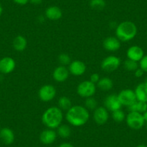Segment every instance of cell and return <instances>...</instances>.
<instances>
[{"instance_id":"e575fe53","label":"cell","mask_w":147,"mask_h":147,"mask_svg":"<svg viewBox=\"0 0 147 147\" xmlns=\"http://www.w3.org/2000/svg\"><path fill=\"white\" fill-rule=\"evenodd\" d=\"M42 1H43V0H30V2L31 4H32V5H38L41 4Z\"/></svg>"},{"instance_id":"7402d4cb","label":"cell","mask_w":147,"mask_h":147,"mask_svg":"<svg viewBox=\"0 0 147 147\" xmlns=\"http://www.w3.org/2000/svg\"><path fill=\"white\" fill-rule=\"evenodd\" d=\"M129 112H137L143 114L147 110V102L136 100L134 104L128 107Z\"/></svg>"},{"instance_id":"6da1fadb","label":"cell","mask_w":147,"mask_h":147,"mask_svg":"<svg viewBox=\"0 0 147 147\" xmlns=\"http://www.w3.org/2000/svg\"><path fill=\"white\" fill-rule=\"evenodd\" d=\"M90 118V113L85 107L82 105L71 106L66 111V119L70 125L80 127L85 125Z\"/></svg>"},{"instance_id":"603a6c76","label":"cell","mask_w":147,"mask_h":147,"mask_svg":"<svg viewBox=\"0 0 147 147\" xmlns=\"http://www.w3.org/2000/svg\"><path fill=\"white\" fill-rule=\"evenodd\" d=\"M57 135L62 138H69L71 134V130L69 125L66 124H61L57 128Z\"/></svg>"},{"instance_id":"60d3db41","label":"cell","mask_w":147,"mask_h":147,"mask_svg":"<svg viewBox=\"0 0 147 147\" xmlns=\"http://www.w3.org/2000/svg\"><path fill=\"white\" fill-rule=\"evenodd\" d=\"M146 37H147V35H146Z\"/></svg>"},{"instance_id":"5b68a950","label":"cell","mask_w":147,"mask_h":147,"mask_svg":"<svg viewBox=\"0 0 147 147\" xmlns=\"http://www.w3.org/2000/svg\"><path fill=\"white\" fill-rule=\"evenodd\" d=\"M97 86L95 84L92 82L90 80L82 82L79 84L77 88V92L79 95L83 98L92 97L96 92Z\"/></svg>"},{"instance_id":"4dcf8cb0","label":"cell","mask_w":147,"mask_h":147,"mask_svg":"<svg viewBox=\"0 0 147 147\" xmlns=\"http://www.w3.org/2000/svg\"><path fill=\"white\" fill-rule=\"evenodd\" d=\"M100 79V76H99L98 74L97 73L92 74L90 76V81H91L92 82L94 83V84H96V83L98 82Z\"/></svg>"},{"instance_id":"d590c367","label":"cell","mask_w":147,"mask_h":147,"mask_svg":"<svg viewBox=\"0 0 147 147\" xmlns=\"http://www.w3.org/2000/svg\"><path fill=\"white\" fill-rule=\"evenodd\" d=\"M142 115H143V117H144V121H145V123H147V110L146 111H145V112H144Z\"/></svg>"},{"instance_id":"ac0fdd59","label":"cell","mask_w":147,"mask_h":147,"mask_svg":"<svg viewBox=\"0 0 147 147\" xmlns=\"http://www.w3.org/2000/svg\"><path fill=\"white\" fill-rule=\"evenodd\" d=\"M46 17L50 20H59L62 18L63 12L62 10L56 6H51L46 9L45 12Z\"/></svg>"},{"instance_id":"8992f818","label":"cell","mask_w":147,"mask_h":147,"mask_svg":"<svg viewBox=\"0 0 147 147\" xmlns=\"http://www.w3.org/2000/svg\"><path fill=\"white\" fill-rule=\"evenodd\" d=\"M118 97L123 106L129 107L137 100L134 90L131 89H124L118 94Z\"/></svg>"},{"instance_id":"4fadbf2b","label":"cell","mask_w":147,"mask_h":147,"mask_svg":"<svg viewBox=\"0 0 147 147\" xmlns=\"http://www.w3.org/2000/svg\"><path fill=\"white\" fill-rule=\"evenodd\" d=\"M126 56L128 59L139 62L144 56V51L142 48L138 46H132L128 48L126 52Z\"/></svg>"},{"instance_id":"5bb4252c","label":"cell","mask_w":147,"mask_h":147,"mask_svg":"<svg viewBox=\"0 0 147 147\" xmlns=\"http://www.w3.org/2000/svg\"><path fill=\"white\" fill-rule=\"evenodd\" d=\"M16 66L15 61L11 57H5L0 60V72L5 74L11 73Z\"/></svg>"},{"instance_id":"44dd1931","label":"cell","mask_w":147,"mask_h":147,"mask_svg":"<svg viewBox=\"0 0 147 147\" xmlns=\"http://www.w3.org/2000/svg\"><path fill=\"white\" fill-rule=\"evenodd\" d=\"M97 87L102 91H109L113 87V82L109 77H102L97 83Z\"/></svg>"},{"instance_id":"f35d334b","label":"cell","mask_w":147,"mask_h":147,"mask_svg":"<svg viewBox=\"0 0 147 147\" xmlns=\"http://www.w3.org/2000/svg\"><path fill=\"white\" fill-rule=\"evenodd\" d=\"M144 82L146 84H147V76H146V77H145V80H144Z\"/></svg>"},{"instance_id":"1f68e13d","label":"cell","mask_w":147,"mask_h":147,"mask_svg":"<svg viewBox=\"0 0 147 147\" xmlns=\"http://www.w3.org/2000/svg\"><path fill=\"white\" fill-rule=\"evenodd\" d=\"M144 73H145V72H144V71L141 69V68L138 67V69H137L136 70L134 71V75H135V77H137V78H140V77H143V75L144 74Z\"/></svg>"},{"instance_id":"f546056e","label":"cell","mask_w":147,"mask_h":147,"mask_svg":"<svg viewBox=\"0 0 147 147\" xmlns=\"http://www.w3.org/2000/svg\"><path fill=\"white\" fill-rule=\"evenodd\" d=\"M139 67L144 71L145 73H147V55H144V57L142 58L139 61Z\"/></svg>"},{"instance_id":"ffe728a7","label":"cell","mask_w":147,"mask_h":147,"mask_svg":"<svg viewBox=\"0 0 147 147\" xmlns=\"http://www.w3.org/2000/svg\"><path fill=\"white\" fill-rule=\"evenodd\" d=\"M14 49L18 52H22L25 50L28 46V41L26 38L22 35H18L15 37L12 43Z\"/></svg>"},{"instance_id":"52a82bcc","label":"cell","mask_w":147,"mask_h":147,"mask_svg":"<svg viewBox=\"0 0 147 147\" xmlns=\"http://www.w3.org/2000/svg\"><path fill=\"white\" fill-rule=\"evenodd\" d=\"M121 63L120 58L115 56H110L103 59L101 63V68L105 71L112 72L118 69Z\"/></svg>"},{"instance_id":"277c9868","label":"cell","mask_w":147,"mask_h":147,"mask_svg":"<svg viewBox=\"0 0 147 147\" xmlns=\"http://www.w3.org/2000/svg\"><path fill=\"white\" fill-rule=\"evenodd\" d=\"M125 121L130 128L140 130L145 125V121L141 113L137 112H129L125 117Z\"/></svg>"},{"instance_id":"74e56055","label":"cell","mask_w":147,"mask_h":147,"mask_svg":"<svg viewBox=\"0 0 147 147\" xmlns=\"http://www.w3.org/2000/svg\"><path fill=\"white\" fill-rule=\"evenodd\" d=\"M136 147H147V146L145 145V144H139Z\"/></svg>"},{"instance_id":"e0dca14e","label":"cell","mask_w":147,"mask_h":147,"mask_svg":"<svg viewBox=\"0 0 147 147\" xmlns=\"http://www.w3.org/2000/svg\"><path fill=\"white\" fill-rule=\"evenodd\" d=\"M15 134L9 128H3L0 130V139L6 145H10L15 141Z\"/></svg>"},{"instance_id":"7a4b0ae2","label":"cell","mask_w":147,"mask_h":147,"mask_svg":"<svg viewBox=\"0 0 147 147\" xmlns=\"http://www.w3.org/2000/svg\"><path fill=\"white\" fill-rule=\"evenodd\" d=\"M63 112L59 107H51L43 113L42 115V122L51 129L57 128L63 121Z\"/></svg>"},{"instance_id":"8fae6325","label":"cell","mask_w":147,"mask_h":147,"mask_svg":"<svg viewBox=\"0 0 147 147\" xmlns=\"http://www.w3.org/2000/svg\"><path fill=\"white\" fill-rule=\"evenodd\" d=\"M93 119L98 125H103L106 123L109 119L108 110L105 107H97L94 110Z\"/></svg>"},{"instance_id":"ba28073f","label":"cell","mask_w":147,"mask_h":147,"mask_svg":"<svg viewBox=\"0 0 147 147\" xmlns=\"http://www.w3.org/2000/svg\"><path fill=\"white\" fill-rule=\"evenodd\" d=\"M56 95V90L53 85L46 84L40 87L38 91V97L43 102H49L53 100Z\"/></svg>"},{"instance_id":"3957f363","label":"cell","mask_w":147,"mask_h":147,"mask_svg":"<svg viewBox=\"0 0 147 147\" xmlns=\"http://www.w3.org/2000/svg\"><path fill=\"white\" fill-rule=\"evenodd\" d=\"M138 28L131 21H123L118 24L115 28L116 38L122 42H128L136 36Z\"/></svg>"},{"instance_id":"484cf974","label":"cell","mask_w":147,"mask_h":147,"mask_svg":"<svg viewBox=\"0 0 147 147\" xmlns=\"http://www.w3.org/2000/svg\"><path fill=\"white\" fill-rule=\"evenodd\" d=\"M125 117L126 115H125V113L121 109L112 112V118L114 121L117 123H121L124 121L125 120Z\"/></svg>"},{"instance_id":"ab89813d","label":"cell","mask_w":147,"mask_h":147,"mask_svg":"<svg viewBox=\"0 0 147 147\" xmlns=\"http://www.w3.org/2000/svg\"><path fill=\"white\" fill-rule=\"evenodd\" d=\"M146 129H147V123H146Z\"/></svg>"},{"instance_id":"7c38bea8","label":"cell","mask_w":147,"mask_h":147,"mask_svg":"<svg viewBox=\"0 0 147 147\" xmlns=\"http://www.w3.org/2000/svg\"><path fill=\"white\" fill-rule=\"evenodd\" d=\"M57 133L54 131V129H51L47 128L46 130H43L40 134V142L45 145H50L55 142L57 138Z\"/></svg>"},{"instance_id":"d6986e66","label":"cell","mask_w":147,"mask_h":147,"mask_svg":"<svg viewBox=\"0 0 147 147\" xmlns=\"http://www.w3.org/2000/svg\"><path fill=\"white\" fill-rule=\"evenodd\" d=\"M134 92H135L137 100L147 102V84H146L144 82L138 84Z\"/></svg>"},{"instance_id":"30bf717a","label":"cell","mask_w":147,"mask_h":147,"mask_svg":"<svg viewBox=\"0 0 147 147\" xmlns=\"http://www.w3.org/2000/svg\"><path fill=\"white\" fill-rule=\"evenodd\" d=\"M68 69H69V73L71 74L72 75L80 77V76H82L85 73L87 70V66L85 63L82 61L75 60L71 62Z\"/></svg>"},{"instance_id":"9c48e42d","label":"cell","mask_w":147,"mask_h":147,"mask_svg":"<svg viewBox=\"0 0 147 147\" xmlns=\"http://www.w3.org/2000/svg\"><path fill=\"white\" fill-rule=\"evenodd\" d=\"M105 107L108 111L113 112L115 110L121 109L122 105L118 97V94H111L106 97L104 101Z\"/></svg>"},{"instance_id":"cb8c5ba5","label":"cell","mask_w":147,"mask_h":147,"mask_svg":"<svg viewBox=\"0 0 147 147\" xmlns=\"http://www.w3.org/2000/svg\"><path fill=\"white\" fill-rule=\"evenodd\" d=\"M58 105H59V107L62 111L63 110L67 111L68 110H69L71 107V101L69 97H66V96H62L59 99Z\"/></svg>"},{"instance_id":"2e32d148","label":"cell","mask_w":147,"mask_h":147,"mask_svg":"<svg viewBox=\"0 0 147 147\" xmlns=\"http://www.w3.org/2000/svg\"><path fill=\"white\" fill-rule=\"evenodd\" d=\"M121 41L116 37H107L103 41V47L107 51L115 52L121 48Z\"/></svg>"},{"instance_id":"d6a6232c","label":"cell","mask_w":147,"mask_h":147,"mask_svg":"<svg viewBox=\"0 0 147 147\" xmlns=\"http://www.w3.org/2000/svg\"><path fill=\"white\" fill-rule=\"evenodd\" d=\"M15 4L19 5H25L30 2V0H13Z\"/></svg>"},{"instance_id":"836d02e7","label":"cell","mask_w":147,"mask_h":147,"mask_svg":"<svg viewBox=\"0 0 147 147\" xmlns=\"http://www.w3.org/2000/svg\"><path fill=\"white\" fill-rule=\"evenodd\" d=\"M59 147H74V145L68 142H63L59 146Z\"/></svg>"},{"instance_id":"83f0119b","label":"cell","mask_w":147,"mask_h":147,"mask_svg":"<svg viewBox=\"0 0 147 147\" xmlns=\"http://www.w3.org/2000/svg\"><path fill=\"white\" fill-rule=\"evenodd\" d=\"M97 105H98V103L94 97H90L86 98L85 102H84V107L88 110H94L97 107Z\"/></svg>"},{"instance_id":"8d00e7d4","label":"cell","mask_w":147,"mask_h":147,"mask_svg":"<svg viewBox=\"0 0 147 147\" xmlns=\"http://www.w3.org/2000/svg\"><path fill=\"white\" fill-rule=\"evenodd\" d=\"M2 12H3V7L1 5V4H0V16L2 15Z\"/></svg>"},{"instance_id":"d4e9b609","label":"cell","mask_w":147,"mask_h":147,"mask_svg":"<svg viewBox=\"0 0 147 147\" xmlns=\"http://www.w3.org/2000/svg\"><path fill=\"white\" fill-rule=\"evenodd\" d=\"M123 66L125 69H126L128 71H135L139 67V64H138V62L127 59L123 62Z\"/></svg>"},{"instance_id":"f1b7e54d","label":"cell","mask_w":147,"mask_h":147,"mask_svg":"<svg viewBox=\"0 0 147 147\" xmlns=\"http://www.w3.org/2000/svg\"><path fill=\"white\" fill-rule=\"evenodd\" d=\"M58 59H59V63H60L61 65H62V66H66V65L70 64V63L71 62L70 56L68 54H66V53H61L59 56Z\"/></svg>"},{"instance_id":"9a60e30c","label":"cell","mask_w":147,"mask_h":147,"mask_svg":"<svg viewBox=\"0 0 147 147\" xmlns=\"http://www.w3.org/2000/svg\"><path fill=\"white\" fill-rule=\"evenodd\" d=\"M69 69L65 66L60 65L56 67L53 72V78L57 82H63L66 81L69 76Z\"/></svg>"},{"instance_id":"4316f807","label":"cell","mask_w":147,"mask_h":147,"mask_svg":"<svg viewBox=\"0 0 147 147\" xmlns=\"http://www.w3.org/2000/svg\"><path fill=\"white\" fill-rule=\"evenodd\" d=\"M105 0H90V6L95 10H102L105 7Z\"/></svg>"}]
</instances>
